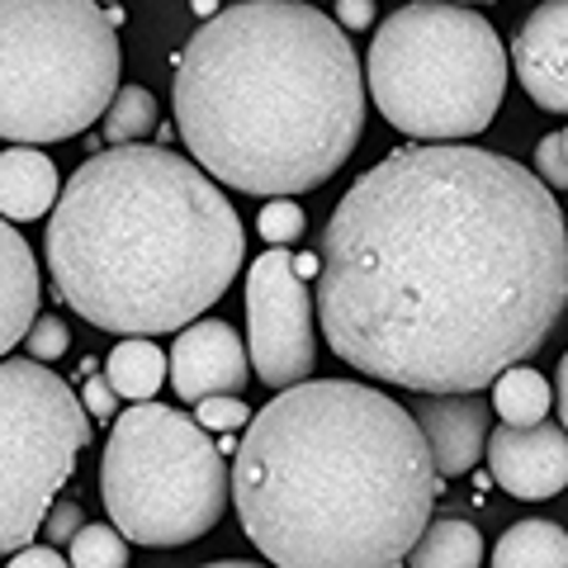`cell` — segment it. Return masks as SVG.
Masks as SVG:
<instances>
[{
  "mask_svg": "<svg viewBox=\"0 0 568 568\" xmlns=\"http://www.w3.org/2000/svg\"><path fill=\"white\" fill-rule=\"evenodd\" d=\"M511 67L540 110L568 114V0H549L521 24Z\"/></svg>",
  "mask_w": 568,
  "mask_h": 568,
  "instance_id": "12",
  "label": "cell"
},
{
  "mask_svg": "<svg viewBox=\"0 0 568 568\" xmlns=\"http://www.w3.org/2000/svg\"><path fill=\"white\" fill-rule=\"evenodd\" d=\"M194 422L209 426V432H246L252 426V413H246V403L242 398H209L200 403V413H194Z\"/></svg>",
  "mask_w": 568,
  "mask_h": 568,
  "instance_id": "24",
  "label": "cell"
},
{
  "mask_svg": "<svg viewBox=\"0 0 568 568\" xmlns=\"http://www.w3.org/2000/svg\"><path fill=\"white\" fill-rule=\"evenodd\" d=\"M119 33L91 0H0V138L85 133L119 95Z\"/></svg>",
  "mask_w": 568,
  "mask_h": 568,
  "instance_id": "6",
  "label": "cell"
},
{
  "mask_svg": "<svg viewBox=\"0 0 568 568\" xmlns=\"http://www.w3.org/2000/svg\"><path fill=\"white\" fill-rule=\"evenodd\" d=\"M246 355L261 384L298 388L317 361L313 294L290 252H261L246 271Z\"/></svg>",
  "mask_w": 568,
  "mask_h": 568,
  "instance_id": "9",
  "label": "cell"
},
{
  "mask_svg": "<svg viewBox=\"0 0 568 568\" xmlns=\"http://www.w3.org/2000/svg\"><path fill=\"white\" fill-rule=\"evenodd\" d=\"M493 407L503 413V426L530 432V426L549 422V379L530 365L507 369V375L493 384Z\"/></svg>",
  "mask_w": 568,
  "mask_h": 568,
  "instance_id": "19",
  "label": "cell"
},
{
  "mask_svg": "<svg viewBox=\"0 0 568 568\" xmlns=\"http://www.w3.org/2000/svg\"><path fill=\"white\" fill-rule=\"evenodd\" d=\"M71 568H129V540L114 526H85L71 540Z\"/></svg>",
  "mask_w": 568,
  "mask_h": 568,
  "instance_id": "21",
  "label": "cell"
},
{
  "mask_svg": "<svg viewBox=\"0 0 568 568\" xmlns=\"http://www.w3.org/2000/svg\"><path fill=\"white\" fill-rule=\"evenodd\" d=\"M488 469L521 503L555 497L568 488V432L555 422H540L530 432L497 426L488 436Z\"/></svg>",
  "mask_w": 568,
  "mask_h": 568,
  "instance_id": "11",
  "label": "cell"
},
{
  "mask_svg": "<svg viewBox=\"0 0 568 568\" xmlns=\"http://www.w3.org/2000/svg\"><path fill=\"white\" fill-rule=\"evenodd\" d=\"M365 81L379 114L422 148L484 133L507 91V52L478 10L413 0L379 24Z\"/></svg>",
  "mask_w": 568,
  "mask_h": 568,
  "instance_id": "5",
  "label": "cell"
},
{
  "mask_svg": "<svg viewBox=\"0 0 568 568\" xmlns=\"http://www.w3.org/2000/svg\"><path fill=\"white\" fill-rule=\"evenodd\" d=\"M6 568H71L62 555H58V549H39V545H29V549H20V555H14Z\"/></svg>",
  "mask_w": 568,
  "mask_h": 568,
  "instance_id": "28",
  "label": "cell"
},
{
  "mask_svg": "<svg viewBox=\"0 0 568 568\" xmlns=\"http://www.w3.org/2000/svg\"><path fill=\"white\" fill-rule=\"evenodd\" d=\"M58 166L39 148H10L0 152V219L33 223L48 209H58Z\"/></svg>",
  "mask_w": 568,
  "mask_h": 568,
  "instance_id": "15",
  "label": "cell"
},
{
  "mask_svg": "<svg viewBox=\"0 0 568 568\" xmlns=\"http://www.w3.org/2000/svg\"><path fill=\"white\" fill-rule=\"evenodd\" d=\"M555 403H559V417H564V432H568V351L559 361V384H555Z\"/></svg>",
  "mask_w": 568,
  "mask_h": 568,
  "instance_id": "30",
  "label": "cell"
},
{
  "mask_svg": "<svg viewBox=\"0 0 568 568\" xmlns=\"http://www.w3.org/2000/svg\"><path fill=\"white\" fill-rule=\"evenodd\" d=\"M493 568H568V530L555 521H517L497 540Z\"/></svg>",
  "mask_w": 568,
  "mask_h": 568,
  "instance_id": "17",
  "label": "cell"
},
{
  "mask_svg": "<svg viewBox=\"0 0 568 568\" xmlns=\"http://www.w3.org/2000/svg\"><path fill=\"white\" fill-rule=\"evenodd\" d=\"M484 564V536L459 521V517H440L422 530L417 549L407 555V568H478Z\"/></svg>",
  "mask_w": 568,
  "mask_h": 568,
  "instance_id": "18",
  "label": "cell"
},
{
  "mask_svg": "<svg viewBox=\"0 0 568 568\" xmlns=\"http://www.w3.org/2000/svg\"><path fill=\"white\" fill-rule=\"evenodd\" d=\"M436 493L417 417L351 379L284 388L233 465L242 530L275 568H398L432 526Z\"/></svg>",
  "mask_w": 568,
  "mask_h": 568,
  "instance_id": "2",
  "label": "cell"
},
{
  "mask_svg": "<svg viewBox=\"0 0 568 568\" xmlns=\"http://www.w3.org/2000/svg\"><path fill=\"white\" fill-rule=\"evenodd\" d=\"M39 323V265L29 242L0 219V355L20 346Z\"/></svg>",
  "mask_w": 568,
  "mask_h": 568,
  "instance_id": "14",
  "label": "cell"
},
{
  "mask_svg": "<svg viewBox=\"0 0 568 568\" xmlns=\"http://www.w3.org/2000/svg\"><path fill=\"white\" fill-rule=\"evenodd\" d=\"M564 304V209L511 156L413 142L332 209L317 317L369 379L469 398L536 355Z\"/></svg>",
  "mask_w": 568,
  "mask_h": 568,
  "instance_id": "1",
  "label": "cell"
},
{
  "mask_svg": "<svg viewBox=\"0 0 568 568\" xmlns=\"http://www.w3.org/2000/svg\"><path fill=\"white\" fill-rule=\"evenodd\" d=\"M67 346H71V332H67V323H58V317H39V323L29 327V336H24V351H29L33 365L58 361Z\"/></svg>",
  "mask_w": 568,
  "mask_h": 568,
  "instance_id": "23",
  "label": "cell"
},
{
  "mask_svg": "<svg viewBox=\"0 0 568 568\" xmlns=\"http://www.w3.org/2000/svg\"><path fill=\"white\" fill-rule=\"evenodd\" d=\"M204 568H265V564H242V559H223V564H204Z\"/></svg>",
  "mask_w": 568,
  "mask_h": 568,
  "instance_id": "31",
  "label": "cell"
},
{
  "mask_svg": "<svg viewBox=\"0 0 568 568\" xmlns=\"http://www.w3.org/2000/svg\"><path fill=\"white\" fill-rule=\"evenodd\" d=\"M166 369H171V355L156 351L148 336H129V342H119L110 351V361H104V379L114 384L119 398H133V407H142V403L156 398Z\"/></svg>",
  "mask_w": 568,
  "mask_h": 568,
  "instance_id": "16",
  "label": "cell"
},
{
  "mask_svg": "<svg viewBox=\"0 0 568 568\" xmlns=\"http://www.w3.org/2000/svg\"><path fill=\"white\" fill-rule=\"evenodd\" d=\"M156 129V95L148 85H123L114 95L110 114H104V142H114V148H138L142 133Z\"/></svg>",
  "mask_w": 568,
  "mask_h": 568,
  "instance_id": "20",
  "label": "cell"
},
{
  "mask_svg": "<svg viewBox=\"0 0 568 568\" xmlns=\"http://www.w3.org/2000/svg\"><path fill=\"white\" fill-rule=\"evenodd\" d=\"M48 271L100 332L194 327L242 271V223L209 175L166 148H110L71 171L48 219Z\"/></svg>",
  "mask_w": 568,
  "mask_h": 568,
  "instance_id": "4",
  "label": "cell"
},
{
  "mask_svg": "<svg viewBox=\"0 0 568 568\" xmlns=\"http://www.w3.org/2000/svg\"><path fill=\"white\" fill-rule=\"evenodd\" d=\"M246 346L242 336L209 317V323H194L171 342V388L175 398H190L194 407L209 398H237L246 388Z\"/></svg>",
  "mask_w": 568,
  "mask_h": 568,
  "instance_id": "10",
  "label": "cell"
},
{
  "mask_svg": "<svg viewBox=\"0 0 568 568\" xmlns=\"http://www.w3.org/2000/svg\"><path fill=\"white\" fill-rule=\"evenodd\" d=\"M85 530V511L77 507V503H58L48 511V521H43V536H48V545L58 549V545H71Z\"/></svg>",
  "mask_w": 568,
  "mask_h": 568,
  "instance_id": "26",
  "label": "cell"
},
{
  "mask_svg": "<svg viewBox=\"0 0 568 568\" xmlns=\"http://www.w3.org/2000/svg\"><path fill=\"white\" fill-rule=\"evenodd\" d=\"M100 493L123 540L190 545L219 526L233 474L194 417L166 403H142L114 417Z\"/></svg>",
  "mask_w": 568,
  "mask_h": 568,
  "instance_id": "7",
  "label": "cell"
},
{
  "mask_svg": "<svg viewBox=\"0 0 568 568\" xmlns=\"http://www.w3.org/2000/svg\"><path fill=\"white\" fill-rule=\"evenodd\" d=\"M81 407H85L91 417H114V413H119L114 384L104 379V375H91V384H85V394H81Z\"/></svg>",
  "mask_w": 568,
  "mask_h": 568,
  "instance_id": "27",
  "label": "cell"
},
{
  "mask_svg": "<svg viewBox=\"0 0 568 568\" xmlns=\"http://www.w3.org/2000/svg\"><path fill=\"white\" fill-rule=\"evenodd\" d=\"M175 129L209 181L265 200L317 190L365 133L361 58L313 6H227L175 62Z\"/></svg>",
  "mask_w": 568,
  "mask_h": 568,
  "instance_id": "3",
  "label": "cell"
},
{
  "mask_svg": "<svg viewBox=\"0 0 568 568\" xmlns=\"http://www.w3.org/2000/svg\"><path fill=\"white\" fill-rule=\"evenodd\" d=\"M417 426L432 450V465L440 478L469 474L478 455H488V403L484 398H422L417 403Z\"/></svg>",
  "mask_w": 568,
  "mask_h": 568,
  "instance_id": "13",
  "label": "cell"
},
{
  "mask_svg": "<svg viewBox=\"0 0 568 568\" xmlns=\"http://www.w3.org/2000/svg\"><path fill=\"white\" fill-rule=\"evenodd\" d=\"M91 440V413L62 375L0 361V555H20Z\"/></svg>",
  "mask_w": 568,
  "mask_h": 568,
  "instance_id": "8",
  "label": "cell"
},
{
  "mask_svg": "<svg viewBox=\"0 0 568 568\" xmlns=\"http://www.w3.org/2000/svg\"><path fill=\"white\" fill-rule=\"evenodd\" d=\"M564 156H568V129H564Z\"/></svg>",
  "mask_w": 568,
  "mask_h": 568,
  "instance_id": "32",
  "label": "cell"
},
{
  "mask_svg": "<svg viewBox=\"0 0 568 568\" xmlns=\"http://www.w3.org/2000/svg\"><path fill=\"white\" fill-rule=\"evenodd\" d=\"M261 237L271 242V252H284L290 242H298L304 237V227H308V219H304V209H298L294 200H271L261 209Z\"/></svg>",
  "mask_w": 568,
  "mask_h": 568,
  "instance_id": "22",
  "label": "cell"
},
{
  "mask_svg": "<svg viewBox=\"0 0 568 568\" xmlns=\"http://www.w3.org/2000/svg\"><path fill=\"white\" fill-rule=\"evenodd\" d=\"M332 20H342L346 29H365L375 20V6H369V0H342V6L332 10Z\"/></svg>",
  "mask_w": 568,
  "mask_h": 568,
  "instance_id": "29",
  "label": "cell"
},
{
  "mask_svg": "<svg viewBox=\"0 0 568 568\" xmlns=\"http://www.w3.org/2000/svg\"><path fill=\"white\" fill-rule=\"evenodd\" d=\"M536 171L549 190H568V156H564V133H549L536 148Z\"/></svg>",
  "mask_w": 568,
  "mask_h": 568,
  "instance_id": "25",
  "label": "cell"
}]
</instances>
